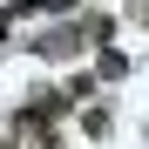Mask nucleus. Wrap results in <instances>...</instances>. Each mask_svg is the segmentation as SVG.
I'll return each mask as SVG.
<instances>
[{"instance_id": "f257e3e1", "label": "nucleus", "mask_w": 149, "mask_h": 149, "mask_svg": "<svg viewBox=\"0 0 149 149\" xmlns=\"http://www.w3.org/2000/svg\"><path fill=\"white\" fill-rule=\"evenodd\" d=\"M95 68H102V81H129V54H122L115 41H102V54H95Z\"/></svg>"}, {"instance_id": "f03ea898", "label": "nucleus", "mask_w": 149, "mask_h": 149, "mask_svg": "<svg viewBox=\"0 0 149 149\" xmlns=\"http://www.w3.org/2000/svg\"><path fill=\"white\" fill-rule=\"evenodd\" d=\"M74 41H95V47H102V41H115V14H88Z\"/></svg>"}, {"instance_id": "7ed1b4c3", "label": "nucleus", "mask_w": 149, "mask_h": 149, "mask_svg": "<svg viewBox=\"0 0 149 149\" xmlns=\"http://www.w3.org/2000/svg\"><path fill=\"white\" fill-rule=\"evenodd\" d=\"M81 129H88V136H95V142H102V136H109V129H115V115H109V109H88V115H81Z\"/></svg>"}, {"instance_id": "20e7f679", "label": "nucleus", "mask_w": 149, "mask_h": 149, "mask_svg": "<svg viewBox=\"0 0 149 149\" xmlns=\"http://www.w3.org/2000/svg\"><path fill=\"white\" fill-rule=\"evenodd\" d=\"M61 95H68V109H74V102H88V95H95V81H88V74H68Z\"/></svg>"}, {"instance_id": "39448f33", "label": "nucleus", "mask_w": 149, "mask_h": 149, "mask_svg": "<svg viewBox=\"0 0 149 149\" xmlns=\"http://www.w3.org/2000/svg\"><path fill=\"white\" fill-rule=\"evenodd\" d=\"M34 149H61V136H54V129H47V136H41V142H34Z\"/></svg>"}, {"instance_id": "423d86ee", "label": "nucleus", "mask_w": 149, "mask_h": 149, "mask_svg": "<svg viewBox=\"0 0 149 149\" xmlns=\"http://www.w3.org/2000/svg\"><path fill=\"white\" fill-rule=\"evenodd\" d=\"M7 34H14V20H7V7H0V41H7Z\"/></svg>"}]
</instances>
